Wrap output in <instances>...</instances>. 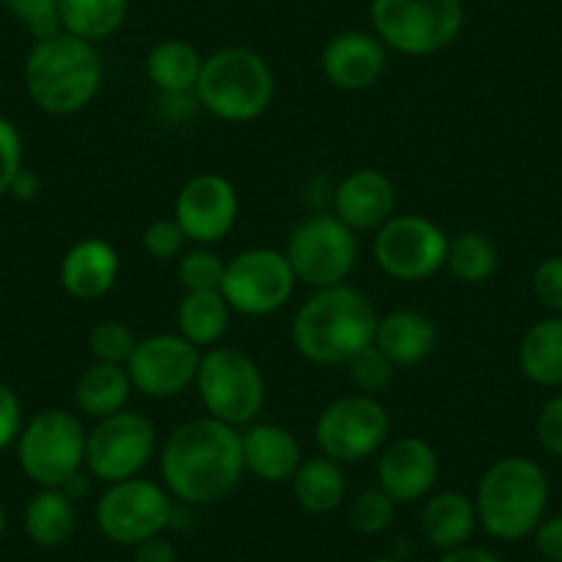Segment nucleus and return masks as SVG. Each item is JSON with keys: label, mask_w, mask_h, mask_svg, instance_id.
Here are the masks:
<instances>
[{"label": "nucleus", "mask_w": 562, "mask_h": 562, "mask_svg": "<svg viewBox=\"0 0 562 562\" xmlns=\"http://www.w3.org/2000/svg\"><path fill=\"white\" fill-rule=\"evenodd\" d=\"M372 34L400 56L425 58L447 50L467 23L463 0H372Z\"/></svg>", "instance_id": "423d86ee"}, {"label": "nucleus", "mask_w": 562, "mask_h": 562, "mask_svg": "<svg viewBox=\"0 0 562 562\" xmlns=\"http://www.w3.org/2000/svg\"><path fill=\"white\" fill-rule=\"evenodd\" d=\"M392 416L372 394H345L321 411L315 441L321 456L337 463H361L381 452L389 441Z\"/></svg>", "instance_id": "9b49d317"}, {"label": "nucleus", "mask_w": 562, "mask_h": 562, "mask_svg": "<svg viewBox=\"0 0 562 562\" xmlns=\"http://www.w3.org/2000/svg\"><path fill=\"white\" fill-rule=\"evenodd\" d=\"M477 521L491 538L521 540L538 529L549 507V477L532 458L507 456L485 469L474 496Z\"/></svg>", "instance_id": "20e7f679"}, {"label": "nucleus", "mask_w": 562, "mask_h": 562, "mask_svg": "<svg viewBox=\"0 0 562 562\" xmlns=\"http://www.w3.org/2000/svg\"><path fill=\"white\" fill-rule=\"evenodd\" d=\"M226 262L210 246H199L193 251H186L177 265L186 293H221V281H224Z\"/></svg>", "instance_id": "2f4dec72"}, {"label": "nucleus", "mask_w": 562, "mask_h": 562, "mask_svg": "<svg viewBox=\"0 0 562 562\" xmlns=\"http://www.w3.org/2000/svg\"><path fill=\"white\" fill-rule=\"evenodd\" d=\"M127 14L130 0H61L58 3L61 31L91 45L116 34L127 23Z\"/></svg>", "instance_id": "c756f323"}, {"label": "nucleus", "mask_w": 562, "mask_h": 562, "mask_svg": "<svg viewBox=\"0 0 562 562\" xmlns=\"http://www.w3.org/2000/svg\"><path fill=\"white\" fill-rule=\"evenodd\" d=\"M193 94L199 105L221 122H254L273 102V69L257 50L221 47L204 58Z\"/></svg>", "instance_id": "39448f33"}, {"label": "nucleus", "mask_w": 562, "mask_h": 562, "mask_svg": "<svg viewBox=\"0 0 562 562\" xmlns=\"http://www.w3.org/2000/svg\"><path fill=\"white\" fill-rule=\"evenodd\" d=\"M535 436L549 456L562 458V394H554L543 403L535 419Z\"/></svg>", "instance_id": "ea45409f"}, {"label": "nucleus", "mask_w": 562, "mask_h": 562, "mask_svg": "<svg viewBox=\"0 0 562 562\" xmlns=\"http://www.w3.org/2000/svg\"><path fill=\"white\" fill-rule=\"evenodd\" d=\"M370 562H400V560H394V557H378V560H370Z\"/></svg>", "instance_id": "de8ad7c7"}, {"label": "nucleus", "mask_w": 562, "mask_h": 562, "mask_svg": "<svg viewBox=\"0 0 562 562\" xmlns=\"http://www.w3.org/2000/svg\"><path fill=\"white\" fill-rule=\"evenodd\" d=\"M23 169V135L12 119L0 116V196H7Z\"/></svg>", "instance_id": "4c0bfd02"}, {"label": "nucleus", "mask_w": 562, "mask_h": 562, "mask_svg": "<svg viewBox=\"0 0 562 562\" xmlns=\"http://www.w3.org/2000/svg\"><path fill=\"white\" fill-rule=\"evenodd\" d=\"M202 350L180 334H153L138 339L127 361L133 389L153 400H169L196 383Z\"/></svg>", "instance_id": "2eb2a0df"}, {"label": "nucleus", "mask_w": 562, "mask_h": 562, "mask_svg": "<svg viewBox=\"0 0 562 562\" xmlns=\"http://www.w3.org/2000/svg\"><path fill=\"white\" fill-rule=\"evenodd\" d=\"M97 529L119 546H138L175 521V496L166 485L133 477L105 485L94 507Z\"/></svg>", "instance_id": "1a4fd4ad"}, {"label": "nucleus", "mask_w": 562, "mask_h": 562, "mask_svg": "<svg viewBox=\"0 0 562 562\" xmlns=\"http://www.w3.org/2000/svg\"><path fill=\"white\" fill-rule=\"evenodd\" d=\"M439 562H502L494 551L480 549V546H458V549L445 551Z\"/></svg>", "instance_id": "a18cd8bd"}, {"label": "nucleus", "mask_w": 562, "mask_h": 562, "mask_svg": "<svg viewBox=\"0 0 562 562\" xmlns=\"http://www.w3.org/2000/svg\"><path fill=\"white\" fill-rule=\"evenodd\" d=\"M23 405L14 389L0 381V452L18 445V436L23 430Z\"/></svg>", "instance_id": "a19ab883"}, {"label": "nucleus", "mask_w": 562, "mask_h": 562, "mask_svg": "<svg viewBox=\"0 0 562 562\" xmlns=\"http://www.w3.org/2000/svg\"><path fill=\"white\" fill-rule=\"evenodd\" d=\"M290 265L301 284L312 290H326L345 284L359 262V240L350 226L337 215H312L301 221L290 235L288 248Z\"/></svg>", "instance_id": "9d476101"}, {"label": "nucleus", "mask_w": 562, "mask_h": 562, "mask_svg": "<svg viewBox=\"0 0 562 562\" xmlns=\"http://www.w3.org/2000/svg\"><path fill=\"white\" fill-rule=\"evenodd\" d=\"M518 367L535 386H562V315L538 321L518 345Z\"/></svg>", "instance_id": "bb28decb"}, {"label": "nucleus", "mask_w": 562, "mask_h": 562, "mask_svg": "<svg viewBox=\"0 0 562 562\" xmlns=\"http://www.w3.org/2000/svg\"><path fill=\"white\" fill-rule=\"evenodd\" d=\"M58 3L61 0H3L7 12L25 25L31 36L36 40H47V36L61 31V18H58Z\"/></svg>", "instance_id": "c9c22d12"}, {"label": "nucleus", "mask_w": 562, "mask_h": 562, "mask_svg": "<svg viewBox=\"0 0 562 562\" xmlns=\"http://www.w3.org/2000/svg\"><path fill=\"white\" fill-rule=\"evenodd\" d=\"M246 474L240 430L213 419L182 422L160 450V477L166 491L186 505H213L224 499Z\"/></svg>", "instance_id": "f257e3e1"}, {"label": "nucleus", "mask_w": 562, "mask_h": 562, "mask_svg": "<svg viewBox=\"0 0 562 562\" xmlns=\"http://www.w3.org/2000/svg\"><path fill=\"white\" fill-rule=\"evenodd\" d=\"M240 199L226 177L207 171L182 186L175 202V221L182 226L188 240L196 246H215L237 224Z\"/></svg>", "instance_id": "dca6fc26"}, {"label": "nucleus", "mask_w": 562, "mask_h": 562, "mask_svg": "<svg viewBox=\"0 0 562 562\" xmlns=\"http://www.w3.org/2000/svg\"><path fill=\"white\" fill-rule=\"evenodd\" d=\"M135 345H138V337L133 334V328L119 321L97 323L89 334L91 356H94V361H105V364L127 367Z\"/></svg>", "instance_id": "72a5a7b5"}, {"label": "nucleus", "mask_w": 562, "mask_h": 562, "mask_svg": "<svg viewBox=\"0 0 562 562\" xmlns=\"http://www.w3.org/2000/svg\"><path fill=\"white\" fill-rule=\"evenodd\" d=\"M186 240V232H182V226L175 218H158L140 235V248H144V254L158 259V262H169V259L182 257Z\"/></svg>", "instance_id": "e433bc0d"}, {"label": "nucleus", "mask_w": 562, "mask_h": 562, "mask_svg": "<svg viewBox=\"0 0 562 562\" xmlns=\"http://www.w3.org/2000/svg\"><path fill=\"white\" fill-rule=\"evenodd\" d=\"M240 439L246 472L265 483H290L304 463L299 439L281 425H251Z\"/></svg>", "instance_id": "412c9836"}, {"label": "nucleus", "mask_w": 562, "mask_h": 562, "mask_svg": "<svg viewBox=\"0 0 562 562\" xmlns=\"http://www.w3.org/2000/svg\"><path fill=\"white\" fill-rule=\"evenodd\" d=\"M439 452L419 436L386 441L378 458V488L392 496L397 505L419 502L430 496L439 480Z\"/></svg>", "instance_id": "f3484780"}, {"label": "nucleus", "mask_w": 562, "mask_h": 562, "mask_svg": "<svg viewBox=\"0 0 562 562\" xmlns=\"http://www.w3.org/2000/svg\"><path fill=\"white\" fill-rule=\"evenodd\" d=\"M40 193H42V180L29 169L20 171V175L14 177L12 188H9V196H14L18 202H34Z\"/></svg>", "instance_id": "c03bdc74"}, {"label": "nucleus", "mask_w": 562, "mask_h": 562, "mask_svg": "<svg viewBox=\"0 0 562 562\" xmlns=\"http://www.w3.org/2000/svg\"><path fill=\"white\" fill-rule=\"evenodd\" d=\"M119 279V254L102 237H83L64 254L58 281L67 295L78 301H97L113 290Z\"/></svg>", "instance_id": "aec40b11"}, {"label": "nucleus", "mask_w": 562, "mask_h": 562, "mask_svg": "<svg viewBox=\"0 0 562 562\" xmlns=\"http://www.w3.org/2000/svg\"><path fill=\"white\" fill-rule=\"evenodd\" d=\"M155 425L138 411L97 419L86 436V469L105 485L140 477L155 456Z\"/></svg>", "instance_id": "4468645a"}, {"label": "nucleus", "mask_w": 562, "mask_h": 562, "mask_svg": "<svg viewBox=\"0 0 562 562\" xmlns=\"http://www.w3.org/2000/svg\"><path fill=\"white\" fill-rule=\"evenodd\" d=\"M389 50L370 31H339L321 53V69L339 91H367L386 72Z\"/></svg>", "instance_id": "a211bd4d"}, {"label": "nucleus", "mask_w": 562, "mask_h": 562, "mask_svg": "<svg viewBox=\"0 0 562 562\" xmlns=\"http://www.w3.org/2000/svg\"><path fill=\"white\" fill-rule=\"evenodd\" d=\"M133 562H177V551L171 540H166L164 535H155V538L144 540V543L135 546V560Z\"/></svg>", "instance_id": "37998d69"}, {"label": "nucleus", "mask_w": 562, "mask_h": 562, "mask_svg": "<svg viewBox=\"0 0 562 562\" xmlns=\"http://www.w3.org/2000/svg\"><path fill=\"white\" fill-rule=\"evenodd\" d=\"M535 549L546 562H562V516L543 518L532 532Z\"/></svg>", "instance_id": "79ce46f5"}, {"label": "nucleus", "mask_w": 562, "mask_h": 562, "mask_svg": "<svg viewBox=\"0 0 562 562\" xmlns=\"http://www.w3.org/2000/svg\"><path fill=\"white\" fill-rule=\"evenodd\" d=\"M397 191L378 169H356L334 188V215L353 232L381 229L394 215Z\"/></svg>", "instance_id": "6ab92c4d"}, {"label": "nucleus", "mask_w": 562, "mask_h": 562, "mask_svg": "<svg viewBox=\"0 0 562 562\" xmlns=\"http://www.w3.org/2000/svg\"><path fill=\"white\" fill-rule=\"evenodd\" d=\"M133 392L127 367L94 361L80 372L78 383H75V403H78L80 414L91 416V419H105V416L127 408Z\"/></svg>", "instance_id": "a878e982"}, {"label": "nucleus", "mask_w": 562, "mask_h": 562, "mask_svg": "<svg viewBox=\"0 0 562 562\" xmlns=\"http://www.w3.org/2000/svg\"><path fill=\"white\" fill-rule=\"evenodd\" d=\"M394 513H397V502L381 488L361 491L353 502H350V527L361 535H381L394 524Z\"/></svg>", "instance_id": "473e14b6"}, {"label": "nucleus", "mask_w": 562, "mask_h": 562, "mask_svg": "<svg viewBox=\"0 0 562 562\" xmlns=\"http://www.w3.org/2000/svg\"><path fill=\"white\" fill-rule=\"evenodd\" d=\"M232 310L221 293H186L177 306V328L193 348H215L229 328Z\"/></svg>", "instance_id": "c85d7f7f"}, {"label": "nucleus", "mask_w": 562, "mask_h": 562, "mask_svg": "<svg viewBox=\"0 0 562 562\" xmlns=\"http://www.w3.org/2000/svg\"><path fill=\"white\" fill-rule=\"evenodd\" d=\"M532 293L543 310L562 315V257H546L535 265Z\"/></svg>", "instance_id": "58836bf2"}, {"label": "nucleus", "mask_w": 562, "mask_h": 562, "mask_svg": "<svg viewBox=\"0 0 562 562\" xmlns=\"http://www.w3.org/2000/svg\"><path fill=\"white\" fill-rule=\"evenodd\" d=\"M7 535V510H3V505H0V538Z\"/></svg>", "instance_id": "49530a36"}, {"label": "nucleus", "mask_w": 562, "mask_h": 562, "mask_svg": "<svg viewBox=\"0 0 562 562\" xmlns=\"http://www.w3.org/2000/svg\"><path fill=\"white\" fill-rule=\"evenodd\" d=\"M86 436L89 430L72 411H40L14 445L20 469L40 488H67L86 467Z\"/></svg>", "instance_id": "0eeeda50"}, {"label": "nucleus", "mask_w": 562, "mask_h": 562, "mask_svg": "<svg viewBox=\"0 0 562 562\" xmlns=\"http://www.w3.org/2000/svg\"><path fill=\"white\" fill-rule=\"evenodd\" d=\"M447 246H450V235L436 221L405 213L392 215L378 229L372 254H375L378 268L389 279L414 284V281H428L445 268Z\"/></svg>", "instance_id": "ddd939ff"}, {"label": "nucleus", "mask_w": 562, "mask_h": 562, "mask_svg": "<svg viewBox=\"0 0 562 562\" xmlns=\"http://www.w3.org/2000/svg\"><path fill=\"white\" fill-rule=\"evenodd\" d=\"M196 392L204 411L232 428L254 425L265 405V378L257 361L237 348L204 350L199 361Z\"/></svg>", "instance_id": "6e6552de"}, {"label": "nucleus", "mask_w": 562, "mask_h": 562, "mask_svg": "<svg viewBox=\"0 0 562 562\" xmlns=\"http://www.w3.org/2000/svg\"><path fill=\"white\" fill-rule=\"evenodd\" d=\"M439 328L428 315L414 310H394L378 317L375 348L392 361L394 367H416L436 350Z\"/></svg>", "instance_id": "4be33fe9"}, {"label": "nucleus", "mask_w": 562, "mask_h": 562, "mask_svg": "<svg viewBox=\"0 0 562 562\" xmlns=\"http://www.w3.org/2000/svg\"><path fill=\"white\" fill-rule=\"evenodd\" d=\"M378 312L361 290L350 284L315 290L295 312V350L321 367H345L359 350L375 342Z\"/></svg>", "instance_id": "f03ea898"}, {"label": "nucleus", "mask_w": 562, "mask_h": 562, "mask_svg": "<svg viewBox=\"0 0 562 562\" xmlns=\"http://www.w3.org/2000/svg\"><path fill=\"white\" fill-rule=\"evenodd\" d=\"M23 527L36 546L58 549L72 538L78 527L75 496H69L64 488H40L25 505Z\"/></svg>", "instance_id": "b1692460"}, {"label": "nucleus", "mask_w": 562, "mask_h": 562, "mask_svg": "<svg viewBox=\"0 0 562 562\" xmlns=\"http://www.w3.org/2000/svg\"><path fill=\"white\" fill-rule=\"evenodd\" d=\"M23 78L31 102L40 111L50 116H75L100 94L105 67L97 45L58 31L31 45Z\"/></svg>", "instance_id": "7ed1b4c3"}, {"label": "nucleus", "mask_w": 562, "mask_h": 562, "mask_svg": "<svg viewBox=\"0 0 562 562\" xmlns=\"http://www.w3.org/2000/svg\"><path fill=\"white\" fill-rule=\"evenodd\" d=\"M290 483H293V496L299 507L312 516H328V513L339 510L348 496V477H345L342 463L326 456L304 458Z\"/></svg>", "instance_id": "393cba45"}, {"label": "nucleus", "mask_w": 562, "mask_h": 562, "mask_svg": "<svg viewBox=\"0 0 562 562\" xmlns=\"http://www.w3.org/2000/svg\"><path fill=\"white\" fill-rule=\"evenodd\" d=\"M496 265H499V254L483 232H461V235L450 237L445 268L461 284H483L494 276Z\"/></svg>", "instance_id": "7c9ffc66"}, {"label": "nucleus", "mask_w": 562, "mask_h": 562, "mask_svg": "<svg viewBox=\"0 0 562 562\" xmlns=\"http://www.w3.org/2000/svg\"><path fill=\"white\" fill-rule=\"evenodd\" d=\"M293 265L276 248H246L226 262L221 295L232 312L246 317H268L295 293Z\"/></svg>", "instance_id": "f8f14e48"}, {"label": "nucleus", "mask_w": 562, "mask_h": 562, "mask_svg": "<svg viewBox=\"0 0 562 562\" xmlns=\"http://www.w3.org/2000/svg\"><path fill=\"white\" fill-rule=\"evenodd\" d=\"M477 527L480 521L474 499H469L467 494H458V491L434 494L422 510V535L439 551L467 546Z\"/></svg>", "instance_id": "5701e85b"}, {"label": "nucleus", "mask_w": 562, "mask_h": 562, "mask_svg": "<svg viewBox=\"0 0 562 562\" xmlns=\"http://www.w3.org/2000/svg\"><path fill=\"white\" fill-rule=\"evenodd\" d=\"M345 367H348V375L350 381H353V386L359 389L361 394H372V397L392 383L394 370H397L375 345L359 350Z\"/></svg>", "instance_id": "f704fd0d"}, {"label": "nucleus", "mask_w": 562, "mask_h": 562, "mask_svg": "<svg viewBox=\"0 0 562 562\" xmlns=\"http://www.w3.org/2000/svg\"><path fill=\"white\" fill-rule=\"evenodd\" d=\"M202 53L186 40H164L149 50L147 75L160 94H193L202 75Z\"/></svg>", "instance_id": "cd10ccee"}]
</instances>
